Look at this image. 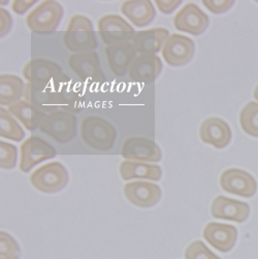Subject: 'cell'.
Returning <instances> with one entry per match:
<instances>
[{
    "label": "cell",
    "mask_w": 258,
    "mask_h": 259,
    "mask_svg": "<svg viewBox=\"0 0 258 259\" xmlns=\"http://www.w3.org/2000/svg\"><path fill=\"white\" fill-rule=\"evenodd\" d=\"M98 34L107 46L133 40L136 31L133 26L117 14H107L97 22Z\"/></svg>",
    "instance_id": "6"
},
{
    "label": "cell",
    "mask_w": 258,
    "mask_h": 259,
    "mask_svg": "<svg viewBox=\"0 0 258 259\" xmlns=\"http://www.w3.org/2000/svg\"><path fill=\"white\" fill-rule=\"evenodd\" d=\"M51 85L56 92L58 106L62 111L77 113L82 110L83 91L66 73H63Z\"/></svg>",
    "instance_id": "14"
},
{
    "label": "cell",
    "mask_w": 258,
    "mask_h": 259,
    "mask_svg": "<svg viewBox=\"0 0 258 259\" xmlns=\"http://www.w3.org/2000/svg\"><path fill=\"white\" fill-rule=\"evenodd\" d=\"M80 134L83 142L97 151L112 150L117 138L114 125L97 115H89L83 118L80 125Z\"/></svg>",
    "instance_id": "2"
},
{
    "label": "cell",
    "mask_w": 258,
    "mask_h": 259,
    "mask_svg": "<svg viewBox=\"0 0 258 259\" xmlns=\"http://www.w3.org/2000/svg\"><path fill=\"white\" fill-rule=\"evenodd\" d=\"M229 125L218 117L204 119L199 126V138L202 143L212 145L216 149H223L231 141Z\"/></svg>",
    "instance_id": "19"
},
{
    "label": "cell",
    "mask_w": 258,
    "mask_h": 259,
    "mask_svg": "<svg viewBox=\"0 0 258 259\" xmlns=\"http://www.w3.org/2000/svg\"><path fill=\"white\" fill-rule=\"evenodd\" d=\"M20 153L21 157L19 169L25 174H28L39 163L54 158L57 155L56 149L53 146L34 136L29 137L22 143Z\"/></svg>",
    "instance_id": "7"
},
{
    "label": "cell",
    "mask_w": 258,
    "mask_h": 259,
    "mask_svg": "<svg viewBox=\"0 0 258 259\" xmlns=\"http://www.w3.org/2000/svg\"><path fill=\"white\" fill-rule=\"evenodd\" d=\"M202 237L214 249L226 253L235 247L238 230L234 225L210 222L204 226Z\"/></svg>",
    "instance_id": "17"
},
{
    "label": "cell",
    "mask_w": 258,
    "mask_h": 259,
    "mask_svg": "<svg viewBox=\"0 0 258 259\" xmlns=\"http://www.w3.org/2000/svg\"><path fill=\"white\" fill-rule=\"evenodd\" d=\"M21 249L13 236L0 231V259H20Z\"/></svg>",
    "instance_id": "29"
},
{
    "label": "cell",
    "mask_w": 258,
    "mask_h": 259,
    "mask_svg": "<svg viewBox=\"0 0 258 259\" xmlns=\"http://www.w3.org/2000/svg\"><path fill=\"white\" fill-rule=\"evenodd\" d=\"M121 156L125 160L156 163L162 159V151L153 140L145 137H131L122 145Z\"/></svg>",
    "instance_id": "9"
},
{
    "label": "cell",
    "mask_w": 258,
    "mask_h": 259,
    "mask_svg": "<svg viewBox=\"0 0 258 259\" xmlns=\"http://www.w3.org/2000/svg\"><path fill=\"white\" fill-rule=\"evenodd\" d=\"M8 111L16 117L27 131H35L39 128L42 120L47 116L41 111L35 109L26 100H19L8 108Z\"/></svg>",
    "instance_id": "26"
},
{
    "label": "cell",
    "mask_w": 258,
    "mask_h": 259,
    "mask_svg": "<svg viewBox=\"0 0 258 259\" xmlns=\"http://www.w3.org/2000/svg\"><path fill=\"white\" fill-rule=\"evenodd\" d=\"M119 174L122 180H150L158 182L162 178V169L158 164L124 160L120 163Z\"/></svg>",
    "instance_id": "24"
},
{
    "label": "cell",
    "mask_w": 258,
    "mask_h": 259,
    "mask_svg": "<svg viewBox=\"0 0 258 259\" xmlns=\"http://www.w3.org/2000/svg\"><path fill=\"white\" fill-rule=\"evenodd\" d=\"M106 56L112 72L122 77L128 73L133 61L137 57V51L133 42H120L107 46Z\"/></svg>",
    "instance_id": "21"
},
{
    "label": "cell",
    "mask_w": 258,
    "mask_h": 259,
    "mask_svg": "<svg viewBox=\"0 0 258 259\" xmlns=\"http://www.w3.org/2000/svg\"><path fill=\"white\" fill-rule=\"evenodd\" d=\"M25 85L20 76L2 73L0 75V105L2 107H10L21 100V97L24 96Z\"/></svg>",
    "instance_id": "25"
},
{
    "label": "cell",
    "mask_w": 258,
    "mask_h": 259,
    "mask_svg": "<svg viewBox=\"0 0 258 259\" xmlns=\"http://www.w3.org/2000/svg\"><path fill=\"white\" fill-rule=\"evenodd\" d=\"M253 96H254V98H255L256 100H258V84L256 85V87H255V89H254Z\"/></svg>",
    "instance_id": "36"
},
{
    "label": "cell",
    "mask_w": 258,
    "mask_h": 259,
    "mask_svg": "<svg viewBox=\"0 0 258 259\" xmlns=\"http://www.w3.org/2000/svg\"><path fill=\"white\" fill-rule=\"evenodd\" d=\"M220 186L225 192L246 198L252 197L257 190L252 175L240 168L225 169L220 176Z\"/></svg>",
    "instance_id": "15"
},
{
    "label": "cell",
    "mask_w": 258,
    "mask_h": 259,
    "mask_svg": "<svg viewBox=\"0 0 258 259\" xmlns=\"http://www.w3.org/2000/svg\"><path fill=\"white\" fill-rule=\"evenodd\" d=\"M18 161V148L8 142L0 141V167L13 169Z\"/></svg>",
    "instance_id": "30"
},
{
    "label": "cell",
    "mask_w": 258,
    "mask_h": 259,
    "mask_svg": "<svg viewBox=\"0 0 258 259\" xmlns=\"http://www.w3.org/2000/svg\"><path fill=\"white\" fill-rule=\"evenodd\" d=\"M154 4L162 14L169 15L182 5L183 2L182 0H155Z\"/></svg>",
    "instance_id": "34"
},
{
    "label": "cell",
    "mask_w": 258,
    "mask_h": 259,
    "mask_svg": "<svg viewBox=\"0 0 258 259\" xmlns=\"http://www.w3.org/2000/svg\"><path fill=\"white\" fill-rule=\"evenodd\" d=\"M123 193L129 202L143 209L156 205L162 196L161 188L157 184L147 181L126 183L123 187Z\"/></svg>",
    "instance_id": "13"
},
{
    "label": "cell",
    "mask_w": 258,
    "mask_h": 259,
    "mask_svg": "<svg viewBox=\"0 0 258 259\" xmlns=\"http://www.w3.org/2000/svg\"><path fill=\"white\" fill-rule=\"evenodd\" d=\"M63 15L64 10L61 4L54 0H46L29 12L25 22L31 31L48 34L58 28Z\"/></svg>",
    "instance_id": "3"
},
{
    "label": "cell",
    "mask_w": 258,
    "mask_h": 259,
    "mask_svg": "<svg viewBox=\"0 0 258 259\" xmlns=\"http://www.w3.org/2000/svg\"><path fill=\"white\" fill-rule=\"evenodd\" d=\"M162 62L158 55L141 54L135 58L128 70V76L136 83L151 84L162 71Z\"/></svg>",
    "instance_id": "16"
},
{
    "label": "cell",
    "mask_w": 258,
    "mask_h": 259,
    "mask_svg": "<svg viewBox=\"0 0 258 259\" xmlns=\"http://www.w3.org/2000/svg\"><path fill=\"white\" fill-rule=\"evenodd\" d=\"M38 129L57 143L67 144L77 134V120L72 113L57 110L45 117Z\"/></svg>",
    "instance_id": "5"
},
{
    "label": "cell",
    "mask_w": 258,
    "mask_h": 259,
    "mask_svg": "<svg viewBox=\"0 0 258 259\" xmlns=\"http://www.w3.org/2000/svg\"><path fill=\"white\" fill-rule=\"evenodd\" d=\"M194 41L183 34L171 33L161 50V55L167 65L171 67L184 66L194 56Z\"/></svg>",
    "instance_id": "10"
},
{
    "label": "cell",
    "mask_w": 258,
    "mask_h": 259,
    "mask_svg": "<svg viewBox=\"0 0 258 259\" xmlns=\"http://www.w3.org/2000/svg\"><path fill=\"white\" fill-rule=\"evenodd\" d=\"M13 28V18L10 12L4 8L0 9V36L5 37Z\"/></svg>",
    "instance_id": "33"
},
{
    "label": "cell",
    "mask_w": 258,
    "mask_h": 259,
    "mask_svg": "<svg viewBox=\"0 0 258 259\" xmlns=\"http://www.w3.org/2000/svg\"><path fill=\"white\" fill-rule=\"evenodd\" d=\"M202 5L214 14H223L235 5L234 0H202Z\"/></svg>",
    "instance_id": "32"
},
{
    "label": "cell",
    "mask_w": 258,
    "mask_h": 259,
    "mask_svg": "<svg viewBox=\"0 0 258 259\" xmlns=\"http://www.w3.org/2000/svg\"><path fill=\"white\" fill-rule=\"evenodd\" d=\"M120 11L139 28L150 25L156 17V10L150 0H127L122 3Z\"/></svg>",
    "instance_id": "23"
},
{
    "label": "cell",
    "mask_w": 258,
    "mask_h": 259,
    "mask_svg": "<svg viewBox=\"0 0 258 259\" xmlns=\"http://www.w3.org/2000/svg\"><path fill=\"white\" fill-rule=\"evenodd\" d=\"M62 39L64 46L74 54L93 51L98 47L92 21L80 14L70 17Z\"/></svg>",
    "instance_id": "1"
},
{
    "label": "cell",
    "mask_w": 258,
    "mask_h": 259,
    "mask_svg": "<svg viewBox=\"0 0 258 259\" xmlns=\"http://www.w3.org/2000/svg\"><path fill=\"white\" fill-rule=\"evenodd\" d=\"M169 32L165 28L154 27L146 30L137 31L134 38L133 45L137 53L141 54H154L156 55L160 52L169 37Z\"/></svg>",
    "instance_id": "22"
},
{
    "label": "cell",
    "mask_w": 258,
    "mask_h": 259,
    "mask_svg": "<svg viewBox=\"0 0 258 259\" xmlns=\"http://www.w3.org/2000/svg\"><path fill=\"white\" fill-rule=\"evenodd\" d=\"M211 215L216 219L243 223L250 215V206L244 201L219 195L212 201Z\"/></svg>",
    "instance_id": "18"
},
{
    "label": "cell",
    "mask_w": 258,
    "mask_h": 259,
    "mask_svg": "<svg viewBox=\"0 0 258 259\" xmlns=\"http://www.w3.org/2000/svg\"><path fill=\"white\" fill-rule=\"evenodd\" d=\"M63 73L58 63L39 57L28 60L22 69V75L26 81L41 85L53 84Z\"/></svg>",
    "instance_id": "12"
},
{
    "label": "cell",
    "mask_w": 258,
    "mask_h": 259,
    "mask_svg": "<svg viewBox=\"0 0 258 259\" xmlns=\"http://www.w3.org/2000/svg\"><path fill=\"white\" fill-rule=\"evenodd\" d=\"M0 137L14 142H22L25 138L24 129L4 107L0 108Z\"/></svg>",
    "instance_id": "27"
},
{
    "label": "cell",
    "mask_w": 258,
    "mask_h": 259,
    "mask_svg": "<svg viewBox=\"0 0 258 259\" xmlns=\"http://www.w3.org/2000/svg\"><path fill=\"white\" fill-rule=\"evenodd\" d=\"M36 5V0H15L12 4V10L15 14L23 16Z\"/></svg>",
    "instance_id": "35"
},
{
    "label": "cell",
    "mask_w": 258,
    "mask_h": 259,
    "mask_svg": "<svg viewBox=\"0 0 258 259\" xmlns=\"http://www.w3.org/2000/svg\"><path fill=\"white\" fill-rule=\"evenodd\" d=\"M24 100L42 113H53L59 109L57 95L52 85L27 82L25 85Z\"/></svg>",
    "instance_id": "20"
},
{
    "label": "cell",
    "mask_w": 258,
    "mask_h": 259,
    "mask_svg": "<svg viewBox=\"0 0 258 259\" xmlns=\"http://www.w3.org/2000/svg\"><path fill=\"white\" fill-rule=\"evenodd\" d=\"M240 125L245 134L258 138V102L249 101L241 110Z\"/></svg>",
    "instance_id": "28"
},
{
    "label": "cell",
    "mask_w": 258,
    "mask_h": 259,
    "mask_svg": "<svg viewBox=\"0 0 258 259\" xmlns=\"http://www.w3.org/2000/svg\"><path fill=\"white\" fill-rule=\"evenodd\" d=\"M173 22L177 30L198 36L208 29L210 19L195 4L188 3L178 11Z\"/></svg>",
    "instance_id": "11"
},
{
    "label": "cell",
    "mask_w": 258,
    "mask_h": 259,
    "mask_svg": "<svg viewBox=\"0 0 258 259\" xmlns=\"http://www.w3.org/2000/svg\"><path fill=\"white\" fill-rule=\"evenodd\" d=\"M186 259H221L213 253L201 241L190 243L184 252Z\"/></svg>",
    "instance_id": "31"
},
{
    "label": "cell",
    "mask_w": 258,
    "mask_h": 259,
    "mask_svg": "<svg viewBox=\"0 0 258 259\" xmlns=\"http://www.w3.org/2000/svg\"><path fill=\"white\" fill-rule=\"evenodd\" d=\"M30 183L39 192L53 194L66 187L69 175L66 167L59 161L48 162L34 169L30 177Z\"/></svg>",
    "instance_id": "4"
},
{
    "label": "cell",
    "mask_w": 258,
    "mask_h": 259,
    "mask_svg": "<svg viewBox=\"0 0 258 259\" xmlns=\"http://www.w3.org/2000/svg\"><path fill=\"white\" fill-rule=\"evenodd\" d=\"M67 63L69 68L85 83L103 84L106 82L105 72L101 69L99 56L95 51L72 54L68 57Z\"/></svg>",
    "instance_id": "8"
}]
</instances>
